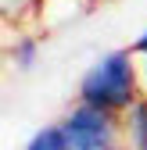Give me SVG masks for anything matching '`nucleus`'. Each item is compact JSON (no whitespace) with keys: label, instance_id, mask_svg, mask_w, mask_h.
Listing matches in <instances>:
<instances>
[{"label":"nucleus","instance_id":"4","mask_svg":"<svg viewBox=\"0 0 147 150\" xmlns=\"http://www.w3.org/2000/svg\"><path fill=\"white\" fill-rule=\"evenodd\" d=\"M7 54H11V64H14L18 71H29V68L36 64V57H40L36 36H29V32H18V40L7 47Z\"/></svg>","mask_w":147,"mask_h":150},{"label":"nucleus","instance_id":"7","mask_svg":"<svg viewBox=\"0 0 147 150\" xmlns=\"http://www.w3.org/2000/svg\"><path fill=\"white\" fill-rule=\"evenodd\" d=\"M133 54L140 57V75H143V93H147V29L133 40Z\"/></svg>","mask_w":147,"mask_h":150},{"label":"nucleus","instance_id":"1","mask_svg":"<svg viewBox=\"0 0 147 150\" xmlns=\"http://www.w3.org/2000/svg\"><path fill=\"white\" fill-rule=\"evenodd\" d=\"M76 97L83 104L111 111V115H126L140 97H147L143 93V75H140V57L133 54V47L104 50L79 75Z\"/></svg>","mask_w":147,"mask_h":150},{"label":"nucleus","instance_id":"8","mask_svg":"<svg viewBox=\"0 0 147 150\" xmlns=\"http://www.w3.org/2000/svg\"><path fill=\"white\" fill-rule=\"evenodd\" d=\"M111 150H133V146H126V143H118V146H111Z\"/></svg>","mask_w":147,"mask_h":150},{"label":"nucleus","instance_id":"3","mask_svg":"<svg viewBox=\"0 0 147 150\" xmlns=\"http://www.w3.org/2000/svg\"><path fill=\"white\" fill-rule=\"evenodd\" d=\"M122 139L133 150H147V97H140L122 115Z\"/></svg>","mask_w":147,"mask_h":150},{"label":"nucleus","instance_id":"2","mask_svg":"<svg viewBox=\"0 0 147 150\" xmlns=\"http://www.w3.org/2000/svg\"><path fill=\"white\" fill-rule=\"evenodd\" d=\"M61 132H65L68 150H111V146L126 143L122 139V115H111V111L83 104V100H76L65 111Z\"/></svg>","mask_w":147,"mask_h":150},{"label":"nucleus","instance_id":"5","mask_svg":"<svg viewBox=\"0 0 147 150\" xmlns=\"http://www.w3.org/2000/svg\"><path fill=\"white\" fill-rule=\"evenodd\" d=\"M22 150H68L65 132H61V122H58V125H43V129H36V132L25 139Z\"/></svg>","mask_w":147,"mask_h":150},{"label":"nucleus","instance_id":"6","mask_svg":"<svg viewBox=\"0 0 147 150\" xmlns=\"http://www.w3.org/2000/svg\"><path fill=\"white\" fill-rule=\"evenodd\" d=\"M43 0H0V7H4V18L7 22H25L29 14L40 11Z\"/></svg>","mask_w":147,"mask_h":150}]
</instances>
